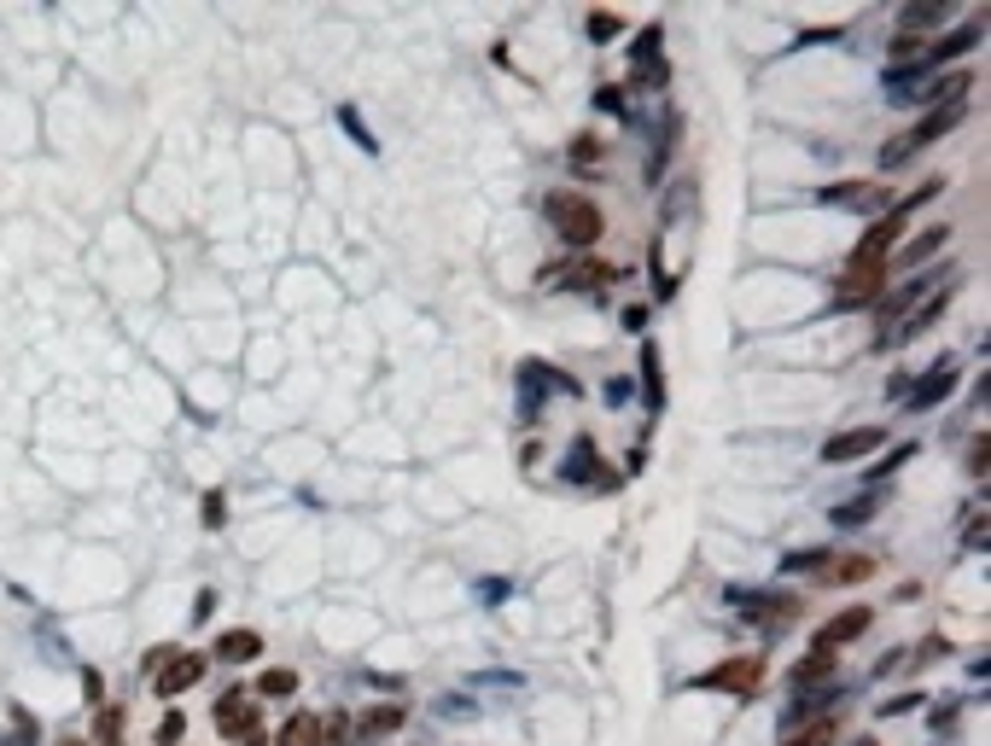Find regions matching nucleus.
Returning a JSON list of instances; mask_svg holds the SVG:
<instances>
[{
	"label": "nucleus",
	"mask_w": 991,
	"mask_h": 746,
	"mask_svg": "<svg viewBox=\"0 0 991 746\" xmlns=\"http://www.w3.org/2000/svg\"><path fill=\"white\" fill-rule=\"evenodd\" d=\"M548 216H554V228L566 245H595L601 239V210L583 199V193H554L548 199Z\"/></svg>",
	"instance_id": "obj_1"
},
{
	"label": "nucleus",
	"mask_w": 991,
	"mask_h": 746,
	"mask_svg": "<svg viewBox=\"0 0 991 746\" xmlns=\"http://www.w3.org/2000/svg\"><path fill=\"white\" fill-rule=\"evenodd\" d=\"M822 583H863V577H875V560L869 554H846V560H834V566H817Z\"/></svg>",
	"instance_id": "obj_11"
},
{
	"label": "nucleus",
	"mask_w": 991,
	"mask_h": 746,
	"mask_svg": "<svg viewBox=\"0 0 991 746\" xmlns=\"http://www.w3.org/2000/svg\"><path fill=\"white\" fill-rule=\"evenodd\" d=\"M82 688H88V706H94V700H100V694H105V682H100V671H88V677H82Z\"/></svg>",
	"instance_id": "obj_27"
},
{
	"label": "nucleus",
	"mask_w": 991,
	"mask_h": 746,
	"mask_svg": "<svg viewBox=\"0 0 991 746\" xmlns=\"http://www.w3.org/2000/svg\"><path fill=\"white\" fill-rule=\"evenodd\" d=\"M339 741H344V717L333 712L327 723H321V746H339Z\"/></svg>",
	"instance_id": "obj_24"
},
{
	"label": "nucleus",
	"mask_w": 991,
	"mask_h": 746,
	"mask_svg": "<svg viewBox=\"0 0 991 746\" xmlns=\"http://www.w3.org/2000/svg\"><path fill=\"white\" fill-rule=\"evenodd\" d=\"M828 741H834V723H811V729H799L787 746H828Z\"/></svg>",
	"instance_id": "obj_23"
},
{
	"label": "nucleus",
	"mask_w": 991,
	"mask_h": 746,
	"mask_svg": "<svg viewBox=\"0 0 991 746\" xmlns=\"http://www.w3.org/2000/svg\"><path fill=\"white\" fill-rule=\"evenodd\" d=\"M94 746H123V712L117 706H105V717H100V741Z\"/></svg>",
	"instance_id": "obj_18"
},
{
	"label": "nucleus",
	"mask_w": 991,
	"mask_h": 746,
	"mask_svg": "<svg viewBox=\"0 0 991 746\" xmlns=\"http://www.w3.org/2000/svg\"><path fill=\"white\" fill-rule=\"evenodd\" d=\"M595 280H613V269H601V263H583V269H566V286H595Z\"/></svg>",
	"instance_id": "obj_22"
},
{
	"label": "nucleus",
	"mask_w": 991,
	"mask_h": 746,
	"mask_svg": "<svg viewBox=\"0 0 991 746\" xmlns=\"http://www.w3.org/2000/svg\"><path fill=\"white\" fill-rule=\"evenodd\" d=\"M589 35H618V18L613 12H595V18H589Z\"/></svg>",
	"instance_id": "obj_26"
},
{
	"label": "nucleus",
	"mask_w": 991,
	"mask_h": 746,
	"mask_svg": "<svg viewBox=\"0 0 991 746\" xmlns=\"http://www.w3.org/2000/svg\"><path fill=\"white\" fill-rule=\"evenodd\" d=\"M834 671V653H811L805 665H793V688H811V682H822Z\"/></svg>",
	"instance_id": "obj_15"
},
{
	"label": "nucleus",
	"mask_w": 991,
	"mask_h": 746,
	"mask_svg": "<svg viewBox=\"0 0 991 746\" xmlns=\"http://www.w3.org/2000/svg\"><path fill=\"white\" fill-rule=\"evenodd\" d=\"M280 746H321V717L298 712L286 729H280Z\"/></svg>",
	"instance_id": "obj_13"
},
{
	"label": "nucleus",
	"mask_w": 991,
	"mask_h": 746,
	"mask_svg": "<svg viewBox=\"0 0 991 746\" xmlns=\"http://www.w3.org/2000/svg\"><path fill=\"white\" fill-rule=\"evenodd\" d=\"M887 443V426H857V432H840V438L822 443V461L828 467H846V461H863L869 449H881Z\"/></svg>",
	"instance_id": "obj_3"
},
{
	"label": "nucleus",
	"mask_w": 991,
	"mask_h": 746,
	"mask_svg": "<svg viewBox=\"0 0 991 746\" xmlns=\"http://www.w3.org/2000/svg\"><path fill=\"white\" fill-rule=\"evenodd\" d=\"M980 30H986V18H980V24H968V30H957V35H945V41L933 47V59H957L962 47H974V41H980Z\"/></svg>",
	"instance_id": "obj_16"
},
{
	"label": "nucleus",
	"mask_w": 991,
	"mask_h": 746,
	"mask_svg": "<svg viewBox=\"0 0 991 746\" xmlns=\"http://www.w3.org/2000/svg\"><path fill=\"white\" fill-rule=\"evenodd\" d=\"M869 630V607H852V612H840V618H828L817 630V653H834V647H846V642H857Z\"/></svg>",
	"instance_id": "obj_5"
},
{
	"label": "nucleus",
	"mask_w": 991,
	"mask_h": 746,
	"mask_svg": "<svg viewBox=\"0 0 991 746\" xmlns=\"http://www.w3.org/2000/svg\"><path fill=\"white\" fill-rule=\"evenodd\" d=\"M951 385H957V368H951V362H939V373H933V379H922V391L910 397V408H933L945 391H951Z\"/></svg>",
	"instance_id": "obj_12"
},
{
	"label": "nucleus",
	"mask_w": 991,
	"mask_h": 746,
	"mask_svg": "<svg viewBox=\"0 0 991 746\" xmlns=\"http://www.w3.org/2000/svg\"><path fill=\"white\" fill-rule=\"evenodd\" d=\"M758 677H764V659H729V665H718V671H706L700 688H729V694L747 700L752 688H758Z\"/></svg>",
	"instance_id": "obj_4"
},
{
	"label": "nucleus",
	"mask_w": 991,
	"mask_h": 746,
	"mask_svg": "<svg viewBox=\"0 0 991 746\" xmlns=\"http://www.w3.org/2000/svg\"><path fill=\"white\" fill-rule=\"evenodd\" d=\"M875 513V496H863V502H846V508H834V525H863Z\"/></svg>",
	"instance_id": "obj_19"
},
{
	"label": "nucleus",
	"mask_w": 991,
	"mask_h": 746,
	"mask_svg": "<svg viewBox=\"0 0 991 746\" xmlns=\"http://www.w3.org/2000/svg\"><path fill=\"white\" fill-rule=\"evenodd\" d=\"M216 729H222V735H251V729H257V700L222 694V700H216Z\"/></svg>",
	"instance_id": "obj_7"
},
{
	"label": "nucleus",
	"mask_w": 991,
	"mask_h": 746,
	"mask_svg": "<svg viewBox=\"0 0 991 746\" xmlns=\"http://www.w3.org/2000/svg\"><path fill=\"white\" fill-rule=\"evenodd\" d=\"M741 612H747L752 624H770V630H782V624H793V618H799V601H787V595H752Z\"/></svg>",
	"instance_id": "obj_8"
},
{
	"label": "nucleus",
	"mask_w": 991,
	"mask_h": 746,
	"mask_svg": "<svg viewBox=\"0 0 991 746\" xmlns=\"http://www.w3.org/2000/svg\"><path fill=\"white\" fill-rule=\"evenodd\" d=\"M181 729H187V723H181V712H170L164 723H158V741H181Z\"/></svg>",
	"instance_id": "obj_25"
},
{
	"label": "nucleus",
	"mask_w": 991,
	"mask_h": 746,
	"mask_svg": "<svg viewBox=\"0 0 991 746\" xmlns=\"http://www.w3.org/2000/svg\"><path fill=\"white\" fill-rule=\"evenodd\" d=\"M240 746H263V729H251V735H240Z\"/></svg>",
	"instance_id": "obj_28"
},
{
	"label": "nucleus",
	"mask_w": 991,
	"mask_h": 746,
	"mask_svg": "<svg viewBox=\"0 0 991 746\" xmlns=\"http://www.w3.org/2000/svg\"><path fill=\"white\" fill-rule=\"evenodd\" d=\"M881 286H887V263H846L834 298H840V309H857V304H875Z\"/></svg>",
	"instance_id": "obj_2"
},
{
	"label": "nucleus",
	"mask_w": 991,
	"mask_h": 746,
	"mask_svg": "<svg viewBox=\"0 0 991 746\" xmlns=\"http://www.w3.org/2000/svg\"><path fill=\"white\" fill-rule=\"evenodd\" d=\"M939 18H945V0H922L904 12V24H939Z\"/></svg>",
	"instance_id": "obj_21"
},
{
	"label": "nucleus",
	"mask_w": 991,
	"mask_h": 746,
	"mask_svg": "<svg viewBox=\"0 0 991 746\" xmlns=\"http://www.w3.org/2000/svg\"><path fill=\"white\" fill-rule=\"evenodd\" d=\"M257 653H263V636H257V630H228V636L216 642V659H222V665H251Z\"/></svg>",
	"instance_id": "obj_10"
},
{
	"label": "nucleus",
	"mask_w": 991,
	"mask_h": 746,
	"mask_svg": "<svg viewBox=\"0 0 991 746\" xmlns=\"http://www.w3.org/2000/svg\"><path fill=\"white\" fill-rule=\"evenodd\" d=\"M199 677H205V659H199V653H175L170 665H164V677L152 682V688H158V700H175L181 688H193Z\"/></svg>",
	"instance_id": "obj_6"
},
{
	"label": "nucleus",
	"mask_w": 991,
	"mask_h": 746,
	"mask_svg": "<svg viewBox=\"0 0 991 746\" xmlns=\"http://www.w3.org/2000/svg\"><path fill=\"white\" fill-rule=\"evenodd\" d=\"M292 688H298L292 671H263V682H257V694H292Z\"/></svg>",
	"instance_id": "obj_20"
},
{
	"label": "nucleus",
	"mask_w": 991,
	"mask_h": 746,
	"mask_svg": "<svg viewBox=\"0 0 991 746\" xmlns=\"http://www.w3.org/2000/svg\"><path fill=\"white\" fill-rule=\"evenodd\" d=\"M397 723H403V706H379V712H368L356 729H362V741H374V735H391Z\"/></svg>",
	"instance_id": "obj_14"
},
{
	"label": "nucleus",
	"mask_w": 991,
	"mask_h": 746,
	"mask_svg": "<svg viewBox=\"0 0 991 746\" xmlns=\"http://www.w3.org/2000/svg\"><path fill=\"white\" fill-rule=\"evenodd\" d=\"M828 204H846V210H881V204H892V193L887 187H869V181H846V187L828 193Z\"/></svg>",
	"instance_id": "obj_9"
},
{
	"label": "nucleus",
	"mask_w": 991,
	"mask_h": 746,
	"mask_svg": "<svg viewBox=\"0 0 991 746\" xmlns=\"http://www.w3.org/2000/svg\"><path fill=\"white\" fill-rule=\"evenodd\" d=\"M945 239H951V228H927V234L916 239V245H910V251H904V263H922V257H933V251H939V245H945Z\"/></svg>",
	"instance_id": "obj_17"
},
{
	"label": "nucleus",
	"mask_w": 991,
	"mask_h": 746,
	"mask_svg": "<svg viewBox=\"0 0 991 746\" xmlns=\"http://www.w3.org/2000/svg\"><path fill=\"white\" fill-rule=\"evenodd\" d=\"M59 746H82V741H59Z\"/></svg>",
	"instance_id": "obj_29"
}]
</instances>
